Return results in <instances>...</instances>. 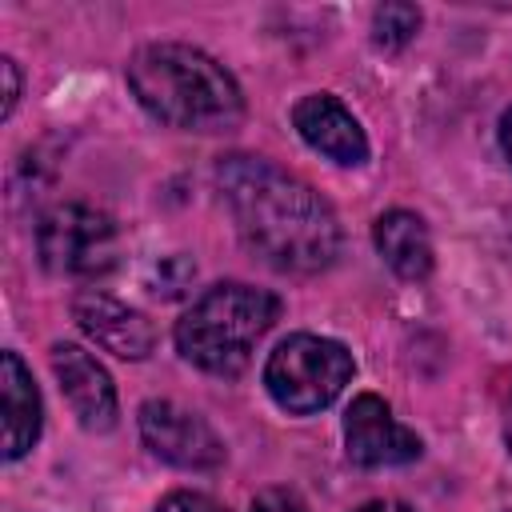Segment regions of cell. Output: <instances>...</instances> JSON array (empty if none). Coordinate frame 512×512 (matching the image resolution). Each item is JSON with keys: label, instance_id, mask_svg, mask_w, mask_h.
<instances>
[{"label": "cell", "instance_id": "e0dca14e", "mask_svg": "<svg viewBox=\"0 0 512 512\" xmlns=\"http://www.w3.org/2000/svg\"><path fill=\"white\" fill-rule=\"evenodd\" d=\"M356 512H416V508H408L404 500H368V504H360Z\"/></svg>", "mask_w": 512, "mask_h": 512}, {"label": "cell", "instance_id": "5b68a950", "mask_svg": "<svg viewBox=\"0 0 512 512\" xmlns=\"http://www.w3.org/2000/svg\"><path fill=\"white\" fill-rule=\"evenodd\" d=\"M36 252L48 272L92 280V276H104L108 268H116L120 236H116V224L108 212L72 200V204H56L52 212L40 216Z\"/></svg>", "mask_w": 512, "mask_h": 512}, {"label": "cell", "instance_id": "ba28073f", "mask_svg": "<svg viewBox=\"0 0 512 512\" xmlns=\"http://www.w3.org/2000/svg\"><path fill=\"white\" fill-rule=\"evenodd\" d=\"M72 316L76 324L104 348L116 352L124 360H144L156 348V328L140 308H128L124 300L100 292V288H84L72 300Z\"/></svg>", "mask_w": 512, "mask_h": 512}, {"label": "cell", "instance_id": "7c38bea8", "mask_svg": "<svg viewBox=\"0 0 512 512\" xmlns=\"http://www.w3.org/2000/svg\"><path fill=\"white\" fill-rule=\"evenodd\" d=\"M376 248L384 256V264L400 276V280H424L432 272V236L424 228V220L408 208H392L376 220L372 228Z\"/></svg>", "mask_w": 512, "mask_h": 512}, {"label": "cell", "instance_id": "3957f363", "mask_svg": "<svg viewBox=\"0 0 512 512\" xmlns=\"http://www.w3.org/2000/svg\"><path fill=\"white\" fill-rule=\"evenodd\" d=\"M280 300L264 288L224 280L196 296L176 320V348L184 360L212 376H240L252 360L256 340L276 324Z\"/></svg>", "mask_w": 512, "mask_h": 512}, {"label": "cell", "instance_id": "277c9868", "mask_svg": "<svg viewBox=\"0 0 512 512\" xmlns=\"http://www.w3.org/2000/svg\"><path fill=\"white\" fill-rule=\"evenodd\" d=\"M348 380H352V352L340 340L312 336V332H296L280 340L264 364L268 396L292 416L328 408Z\"/></svg>", "mask_w": 512, "mask_h": 512}, {"label": "cell", "instance_id": "30bf717a", "mask_svg": "<svg viewBox=\"0 0 512 512\" xmlns=\"http://www.w3.org/2000/svg\"><path fill=\"white\" fill-rule=\"evenodd\" d=\"M292 124L304 136L308 148H316L320 156L356 168L368 160V136L356 124V116L332 96V92H312L292 108Z\"/></svg>", "mask_w": 512, "mask_h": 512}, {"label": "cell", "instance_id": "2e32d148", "mask_svg": "<svg viewBox=\"0 0 512 512\" xmlns=\"http://www.w3.org/2000/svg\"><path fill=\"white\" fill-rule=\"evenodd\" d=\"M0 76H4V104H0V116H12L16 100H20V72H16V60H0Z\"/></svg>", "mask_w": 512, "mask_h": 512}, {"label": "cell", "instance_id": "5bb4252c", "mask_svg": "<svg viewBox=\"0 0 512 512\" xmlns=\"http://www.w3.org/2000/svg\"><path fill=\"white\" fill-rule=\"evenodd\" d=\"M156 512H224V508L204 492H172V496L160 500Z\"/></svg>", "mask_w": 512, "mask_h": 512}, {"label": "cell", "instance_id": "4fadbf2b", "mask_svg": "<svg viewBox=\"0 0 512 512\" xmlns=\"http://www.w3.org/2000/svg\"><path fill=\"white\" fill-rule=\"evenodd\" d=\"M420 28V8L416 4H380L372 12V40L380 48H404Z\"/></svg>", "mask_w": 512, "mask_h": 512}, {"label": "cell", "instance_id": "6da1fadb", "mask_svg": "<svg viewBox=\"0 0 512 512\" xmlns=\"http://www.w3.org/2000/svg\"><path fill=\"white\" fill-rule=\"evenodd\" d=\"M240 240L276 272L312 276L340 256V220L304 180L260 156H224L216 168Z\"/></svg>", "mask_w": 512, "mask_h": 512}, {"label": "cell", "instance_id": "8fae6325", "mask_svg": "<svg viewBox=\"0 0 512 512\" xmlns=\"http://www.w3.org/2000/svg\"><path fill=\"white\" fill-rule=\"evenodd\" d=\"M0 396H4V460H20L40 436V392L32 372L16 352L0 356Z\"/></svg>", "mask_w": 512, "mask_h": 512}, {"label": "cell", "instance_id": "52a82bcc", "mask_svg": "<svg viewBox=\"0 0 512 512\" xmlns=\"http://www.w3.org/2000/svg\"><path fill=\"white\" fill-rule=\"evenodd\" d=\"M344 444H348V460L360 468L412 464L424 448L420 436L408 432L404 424H396L392 408L372 392H360L352 400V408L344 412Z\"/></svg>", "mask_w": 512, "mask_h": 512}, {"label": "cell", "instance_id": "9c48e42d", "mask_svg": "<svg viewBox=\"0 0 512 512\" xmlns=\"http://www.w3.org/2000/svg\"><path fill=\"white\" fill-rule=\"evenodd\" d=\"M52 372L88 432H108L116 424V388L92 352H84L80 344H52Z\"/></svg>", "mask_w": 512, "mask_h": 512}, {"label": "cell", "instance_id": "7a4b0ae2", "mask_svg": "<svg viewBox=\"0 0 512 512\" xmlns=\"http://www.w3.org/2000/svg\"><path fill=\"white\" fill-rule=\"evenodd\" d=\"M128 88L156 120L188 132H228L244 116L232 72L192 44H144L128 60Z\"/></svg>", "mask_w": 512, "mask_h": 512}, {"label": "cell", "instance_id": "ac0fdd59", "mask_svg": "<svg viewBox=\"0 0 512 512\" xmlns=\"http://www.w3.org/2000/svg\"><path fill=\"white\" fill-rule=\"evenodd\" d=\"M500 148L508 152V160H512V108L500 116Z\"/></svg>", "mask_w": 512, "mask_h": 512}, {"label": "cell", "instance_id": "8992f818", "mask_svg": "<svg viewBox=\"0 0 512 512\" xmlns=\"http://www.w3.org/2000/svg\"><path fill=\"white\" fill-rule=\"evenodd\" d=\"M140 436L160 460H168L176 468L204 472V468L224 464L220 436L196 412L180 408L176 400H144L140 404Z\"/></svg>", "mask_w": 512, "mask_h": 512}, {"label": "cell", "instance_id": "9a60e30c", "mask_svg": "<svg viewBox=\"0 0 512 512\" xmlns=\"http://www.w3.org/2000/svg\"><path fill=\"white\" fill-rule=\"evenodd\" d=\"M252 512H308V504L296 496V492H284V488H268L252 500Z\"/></svg>", "mask_w": 512, "mask_h": 512}]
</instances>
